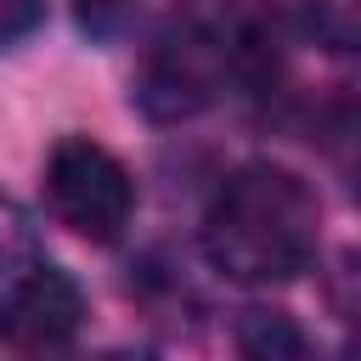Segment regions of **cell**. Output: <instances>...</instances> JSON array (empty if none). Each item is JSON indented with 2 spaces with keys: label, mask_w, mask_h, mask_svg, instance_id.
<instances>
[{
  "label": "cell",
  "mask_w": 361,
  "mask_h": 361,
  "mask_svg": "<svg viewBox=\"0 0 361 361\" xmlns=\"http://www.w3.org/2000/svg\"><path fill=\"white\" fill-rule=\"evenodd\" d=\"M45 203L85 243H118L135 214L130 169L90 135H62L45 158Z\"/></svg>",
  "instance_id": "obj_2"
},
{
  "label": "cell",
  "mask_w": 361,
  "mask_h": 361,
  "mask_svg": "<svg viewBox=\"0 0 361 361\" xmlns=\"http://www.w3.org/2000/svg\"><path fill=\"white\" fill-rule=\"evenodd\" d=\"M322 243V203L310 180L282 164H243L220 180L203 214V254L220 276L271 288L293 282Z\"/></svg>",
  "instance_id": "obj_1"
},
{
  "label": "cell",
  "mask_w": 361,
  "mask_h": 361,
  "mask_svg": "<svg viewBox=\"0 0 361 361\" xmlns=\"http://www.w3.org/2000/svg\"><path fill=\"white\" fill-rule=\"evenodd\" d=\"M237 350L259 361H282V355H305V333L282 310H248L237 322Z\"/></svg>",
  "instance_id": "obj_5"
},
{
  "label": "cell",
  "mask_w": 361,
  "mask_h": 361,
  "mask_svg": "<svg viewBox=\"0 0 361 361\" xmlns=\"http://www.w3.org/2000/svg\"><path fill=\"white\" fill-rule=\"evenodd\" d=\"M85 327V293L56 265H28L0 288V344L17 355L68 350Z\"/></svg>",
  "instance_id": "obj_4"
},
{
  "label": "cell",
  "mask_w": 361,
  "mask_h": 361,
  "mask_svg": "<svg viewBox=\"0 0 361 361\" xmlns=\"http://www.w3.org/2000/svg\"><path fill=\"white\" fill-rule=\"evenodd\" d=\"M226 73H231L226 39H214L203 28H180V34H164L141 56L130 96L152 124H180V118L203 113L226 90Z\"/></svg>",
  "instance_id": "obj_3"
},
{
  "label": "cell",
  "mask_w": 361,
  "mask_h": 361,
  "mask_svg": "<svg viewBox=\"0 0 361 361\" xmlns=\"http://www.w3.org/2000/svg\"><path fill=\"white\" fill-rule=\"evenodd\" d=\"M305 23L327 51L361 45V0H305Z\"/></svg>",
  "instance_id": "obj_6"
},
{
  "label": "cell",
  "mask_w": 361,
  "mask_h": 361,
  "mask_svg": "<svg viewBox=\"0 0 361 361\" xmlns=\"http://www.w3.org/2000/svg\"><path fill=\"white\" fill-rule=\"evenodd\" d=\"M45 23V0H0V51L23 45Z\"/></svg>",
  "instance_id": "obj_8"
},
{
  "label": "cell",
  "mask_w": 361,
  "mask_h": 361,
  "mask_svg": "<svg viewBox=\"0 0 361 361\" xmlns=\"http://www.w3.org/2000/svg\"><path fill=\"white\" fill-rule=\"evenodd\" d=\"M130 17H135V0H73V23L96 39H113Z\"/></svg>",
  "instance_id": "obj_7"
}]
</instances>
